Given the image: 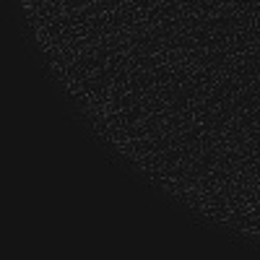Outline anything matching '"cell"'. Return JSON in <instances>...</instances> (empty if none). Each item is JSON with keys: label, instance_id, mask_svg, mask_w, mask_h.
Segmentation results:
<instances>
[]
</instances>
